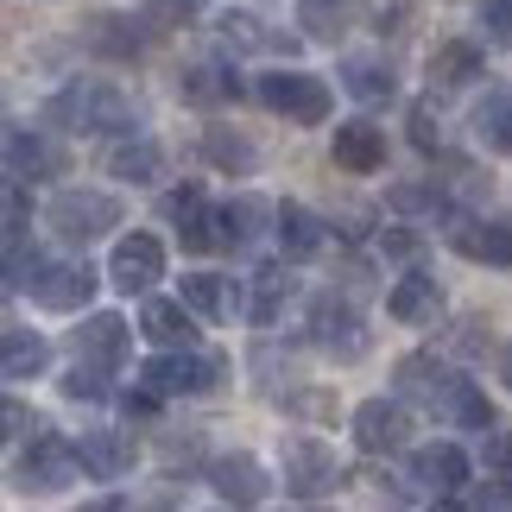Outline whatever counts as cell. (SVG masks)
I'll return each instance as SVG.
<instances>
[{
    "label": "cell",
    "mask_w": 512,
    "mask_h": 512,
    "mask_svg": "<svg viewBox=\"0 0 512 512\" xmlns=\"http://www.w3.org/2000/svg\"><path fill=\"white\" fill-rule=\"evenodd\" d=\"M45 121L64 127V133H133L140 121H133V102L114 83H102V76H83V83L57 89L45 102Z\"/></svg>",
    "instance_id": "6da1fadb"
},
{
    "label": "cell",
    "mask_w": 512,
    "mask_h": 512,
    "mask_svg": "<svg viewBox=\"0 0 512 512\" xmlns=\"http://www.w3.org/2000/svg\"><path fill=\"white\" fill-rule=\"evenodd\" d=\"M45 222H51L57 241L89 247V241H102L108 228H121V196H108V190H57Z\"/></svg>",
    "instance_id": "7a4b0ae2"
},
{
    "label": "cell",
    "mask_w": 512,
    "mask_h": 512,
    "mask_svg": "<svg viewBox=\"0 0 512 512\" xmlns=\"http://www.w3.org/2000/svg\"><path fill=\"white\" fill-rule=\"evenodd\" d=\"M260 102L272 114H285L291 127H323L329 108H336V95H329V83L310 76V70H272V76H260Z\"/></svg>",
    "instance_id": "3957f363"
},
{
    "label": "cell",
    "mask_w": 512,
    "mask_h": 512,
    "mask_svg": "<svg viewBox=\"0 0 512 512\" xmlns=\"http://www.w3.org/2000/svg\"><path fill=\"white\" fill-rule=\"evenodd\" d=\"M140 386H152L159 399H203V392L222 386V361L196 348H165L159 361L140 367Z\"/></svg>",
    "instance_id": "277c9868"
},
{
    "label": "cell",
    "mask_w": 512,
    "mask_h": 512,
    "mask_svg": "<svg viewBox=\"0 0 512 512\" xmlns=\"http://www.w3.org/2000/svg\"><path fill=\"white\" fill-rule=\"evenodd\" d=\"M310 342H317L329 361H361V354L373 348L367 317L342 298V291H323V298H310Z\"/></svg>",
    "instance_id": "5b68a950"
},
{
    "label": "cell",
    "mask_w": 512,
    "mask_h": 512,
    "mask_svg": "<svg viewBox=\"0 0 512 512\" xmlns=\"http://www.w3.org/2000/svg\"><path fill=\"white\" fill-rule=\"evenodd\" d=\"M279 481H285L291 500H323L329 487L342 481L336 449L317 443V437H285V449H279Z\"/></svg>",
    "instance_id": "8992f818"
},
{
    "label": "cell",
    "mask_w": 512,
    "mask_h": 512,
    "mask_svg": "<svg viewBox=\"0 0 512 512\" xmlns=\"http://www.w3.org/2000/svg\"><path fill=\"white\" fill-rule=\"evenodd\" d=\"M76 443H64V437H51V424H38L32 430V443L19 449V462H13V475L26 481V487H38V494H57V487H70L76 481Z\"/></svg>",
    "instance_id": "52a82bcc"
},
{
    "label": "cell",
    "mask_w": 512,
    "mask_h": 512,
    "mask_svg": "<svg viewBox=\"0 0 512 512\" xmlns=\"http://www.w3.org/2000/svg\"><path fill=\"white\" fill-rule=\"evenodd\" d=\"M108 279L121 285V291H152L165 279V247H159V234H121L108 253Z\"/></svg>",
    "instance_id": "ba28073f"
},
{
    "label": "cell",
    "mask_w": 512,
    "mask_h": 512,
    "mask_svg": "<svg viewBox=\"0 0 512 512\" xmlns=\"http://www.w3.org/2000/svg\"><path fill=\"white\" fill-rule=\"evenodd\" d=\"M354 443L367 449V456H399L411 443V411L399 399H367L354 405Z\"/></svg>",
    "instance_id": "9c48e42d"
},
{
    "label": "cell",
    "mask_w": 512,
    "mask_h": 512,
    "mask_svg": "<svg viewBox=\"0 0 512 512\" xmlns=\"http://www.w3.org/2000/svg\"><path fill=\"white\" fill-rule=\"evenodd\" d=\"M411 481L437 500H456L462 487L475 481V462H468L456 443H424V449H411Z\"/></svg>",
    "instance_id": "30bf717a"
},
{
    "label": "cell",
    "mask_w": 512,
    "mask_h": 512,
    "mask_svg": "<svg viewBox=\"0 0 512 512\" xmlns=\"http://www.w3.org/2000/svg\"><path fill=\"white\" fill-rule=\"evenodd\" d=\"M26 298L38 310H57V317H70V310H83L95 298V272L89 266H38L26 279Z\"/></svg>",
    "instance_id": "8fae6325"
},
{
    "label": "cell",
    "mask_w": 512,
    "mask_h": 512,
    "mask_svg": "<svg viewBox=\"0 0 512 512\" xmlns=\"http://www.w3.org/2000/svg\"><path fill=\"white\" fill-rule=\"evenodd\" d=\"M209 487H215V500H228V506H260L272 494V475H266L260 456L234 449V456H215L209 462Z\"/></svg>",
    "instance_id": "7c38bea8"
},
{
    "label": "cell",
    "mask_w": 512,
    "mask_h": 512,
    "mask_svg": "<svg viewBox=\"0 0 512 512\" xmlns=\"http://www.w3.org/2000/svg\"><path fill=\"white\" fill-rule=\"evenodd\" d=\"M165 215L177 222V234H184V247H190V253H209V247H222V209H209L196 184H184V190H177L171 203H165Z\"/></svg>",
    "instance_id": "4fadbf2b"
},
{
    "label": "cell",
    "mask_w": 512,
    "mask_h": 512,
    "mask_svg": "<svg viewBox=\"0 0 512 512\" xmlns=\"http://www.w3.org/2000/svg\"><path fill=\"white\" fill-rule=\"evenodd\" d=\"M127 342H133L127 317H114V310H95V317H89L83 329H76V361L121 367V361H127Z\"/></svg>",
    "instance_id": "5bb4252c"
},
{
    "label": "cell",
    "mask_w": 512,
    "mask_h": 512,
    "mask_svg": "<svg viewBox=\"0 0 512 512\" xmlns=\"http://www.w3.org/2000/svg\"><path fill=\"white\" fill-rule=\"evenodd\" d=\"M399 392H405V399H418V405H430L443 418L449 392H456V373H449L437 354H405V361H399Z\"/></svg>",
    "instance_id": "9a60e30c"
},
{
    "label": "cell",
    "mask_w": 512,
    "mask_h": 512,
    "mask_svg": "<svg viewBox=\"0 0 512 512\" xmlns=\"http://www.w3.org/2000/svg\"><path fill=\"white\" fill-rule=\"evenodd\" d=\"M140 336H146L152 348H190V342H196V310H190L184 298H146Z\"/></svg>",
    "instance_id": "2e32d148"
},
{
    "label": "cell",
    "mask_w": 512,
    "mask_h": 512,
    "mask_svg": "<svg viewBox=\"0 0 512 512\" xmlns=\"http://www.w3.org/2000/svg\"><path fill=\"white\" fill-rule=\"evenodd\" d=\"M272 241H279L285 260H317L323 253V215H310L304 203H279V215H272Z\"/></svg>",
    "instance_id": "e0dca14e"
},
{
    "label": "cell",
    "mask_w": 512,
    "mask_h": 512,
    "mask_svg": "<svg viewBox=\"0 0 512 512\" xmlns=\"http://www.w3.org/2000/svg\"><path fill=\"white\" fill-rule=\"evenodd\" d=\"M329 159H336L342 171H354V177H367V171L386 165V133L373 127V121H342V127H336V146H329Z\"/></svg>",
    "instance_id": "ac0fdd59"
},
{
    "label": "cell",
    "mask_w": 512,
    "mask_h": 512,
    "mask_svg": "<svg viewBox=\"0 0 512 512\" xmlns=\"http://www.w3.org/2000/svg\"><path fill=\"white\" fill-rule=\"evenodd\" d=\"M102 171L121 177V184H152V177L165 171V152L146 140V133H121L108 152H102Z\"/></svg>",
    "instance_id": "d6986e66"
},
{
    "label": "cell",
    "mask_w": 512,
    "mask_h": 512,
    "mask_svg": "<svg viewBox=\"0 0 512 512\" xmlns=\"http://www.w3.org/2000/svg\"><path fill=\"white\" fill-rule=\"evenodd\" d=\"M177 95L196 108L209 102H241V83H234V64H222V57H196V64H184V76H177Z\"/></svg>",
    "instance_id": "ffe728a7"
},
{
    "label": "cell",
    "mask_w": 512,
    "mask_h": 512,
    "mask_svg": "<svg viewBox=\"0 0 512 512\" xmlns=\"http://www.w3.org/2000/svg\"><path fill=\"white\" fill-rule=\"evenodd\" d=\"M76 462H83V475H95V481H121L133 468V443L121 430H83V437H76Z\"/></svg>",
    "instance_id": "44dd1931"
},
{
    "label": "cell",
    "mask_w": 512,
    "mask_h": 512,
    "mask_svg": "<svg viewBox=\"0 0 512 512\" xmlns=\"http://www.w3.org/2000/svg\"><path fill=\"white\" fill-rule=\"evenodd\" d=\"M64 171V152H57L45 133H32V127H7V177H57Z\"/></svg>",
    "instance_id": "7402d4cb"
},
{
    "label": "cell",
    "mask_w": 512,
    "mask_h": 512,
    "mask_svg": "<svg viewBox=\"0 0 512 512\" xmlns=\"http://www.w3.org/2000/svg\"><path fill=\"white\" fill-rule=\"evenodd\" d=\"M449 247L462 260H481V266H512V222H456Z\"/></svg>",
    "instance_id": "603a6c76"
},
{
    "label": "cell",
    "mask_w": 512,
    "mask_h": 512,
    "mask_svg": "<svg viewBox=\"0 0 512 512\" xmlns=\"http://www.w3.org/2000/svg\"><path fill=\"white\" fill-rule=\"evenodd\" d=\"M89 51H102V57H140L152 45V19H121V13H95L89 19Z\"/></svg>",
    "instance_id": "cb8c5ba5"
},
{
    "label": "cell",
    "mask_w": 512,
    "mask_h": 512,
    "mask_svg": "<svg viewBox=\"0 0 512 512\" xmlns=\"http://www.w3.org/2000/svg\"><path fill=\"white\" fill-rule=\"evenodd\" d=\"M437 310H443V291H437V279H424V272H405V279L386 291V317L392 323H430Z\"/></svg>",
    "instance_id": "d4e9b609"
},
{
    "label": "cell",
    "mask_w": 512,
    "mask_h": 512,
    "mask_svg": "<svg viewBox=\"0 0 512 512\" xmlns=\"http://www.w3.org/2000/svg\"><path fill=\"white\" fill-rule=\"evenodd\" d=\"M184 304L196 310V317H209V323H228L234 310H241V285L222 279V272H190V279H184Z\"/></svg>",
    "instance_id": "484cf974"
},
{
    "label": "cell",
    "mask_w": 512,
    "mask_h": 512,
    "mask_svg": "<svg viewBox=\"0 0 512 512\" xmlns=\"http://www.w3.org/2000/svg\"><path fill=\"white\" fill-rule=\"evenodd\" d=\"M0 342H7V348H0V373H7V380H38V373L51 367V342L32 336V329L7 323V336H0Z\"/></svg>",
    "instance_id": "4316f807"
},
{
    "label": "cell",
    "mask_w": 512,
    "mask_h": 512,
    "mask_svg": "<svg viewBox=\"0 0 512 512\" xmlns=\"http://www.w3.org/2000/svg\"><path fill=\"white\" fill-rule=\"evenodd\" d=\"M481 76V51L462 45V38H449V45L430 51V89H468Z\"/></svg>",
    "instance_id": "83f0119b"
},
{
    "label": "cell",
    "mask_w": 512,
    "mask_h": 512,
    "mask_svg": "<svg viewBox=\"0 0 512 512\" xmlns=\"http://www.w3.org/2000/svg\"><path fill=\"white\" fill-rule=\"evenodd\" d=\"M272 215H279V209L260 203V196H234V203H222V247H247V241H260Z\"/></svg>",
    "instance_id": "f1b7e54d"
},
{
    "label": "cell",
    "mask_w": 512,
    "mask_h": 512,
    "mask_svg": "<svg viewBox=\"0 0 512 512\" xmlns=\"http://www.w3.org/2000/svg\"><path fill=\"white\" fill-rule=\"evenodd\" d=\"M203 159H209L215 171H228V177H247L253 165H260V152H253L247 133H234V127H209V133H203Z\"/></svg>",
    "instance_id": "f546056e"
},
{
    "label": "cell",
    "mask_w": 512,
    "mask_h": 512,
    "mask_svg": "<svg viewBox=\"0 0 512 512\" xmlns=\"http://www.w3.org/2000/svg\"><path fill=\"white\" fill-rule=\"evenodd\" d=\"M475 133H481V146H494L500 159H512V89H487L481 95Z\"/></svg>",
    "instance_id": "4dcf8cb0"
},
{
    "label": "cell",
    "mask_w": 512,
    "mask_h": 512,
    "mask_svg": "<svg viewBox=\"0 0 512 512\" xmlns=\"http://www.w3.org/2000/svg\"><path fill=\"white\" fill-rule=\"evenodd\" d=\"M443 418L456 424V430H494V405H487V392L475 380H456V392H449V405H443Z\"/></svg>",
    "instance_id": "1f68e13d"
},
{
    "label": "cell",
    "mask_w": 512,
    "mask_h": 512,
    "mask_svg": "<svg viewBox=\"0 0 512 512\" xmlns=\"http://www.w3.org/2000/svg\"><path fill=\"white\" fill-rule=\"evenodd\" d=\"M342 89L361 95V102H392V89H399V83H392V70L380 64V57H354V64L342 70Z\"/></svg>",
    "instance_id": "d6a6232c"
},
{
    "label": "cell",
    "mask_w": 512,
    "mask_h": 512,
    "mask_svg": "<svg viewBox=\"0 0 512 512\" xmlns=\"http://www.w3.org/2000/svg\"><path fill=\"white\" fill-rule=\"evenodd\" d=\"M348 7H354V0H304V7H298V26L310 38H323V45H336V38L348 32Z\"/></svg>",
    "instance_id": "836d02e7"
},
{
    "label": "cell",
    "mask_w": 512,
    "mask_h": 512,
    "mask_svg": "<svg viewBox=\"0 0 512 512\" xmlns=\"http://www.w3.org/2000/svg\"><path fill=\"white\" fill-rule=\"evenodd\" d=\"M215 38H222L228 51H266V45H279L272 32H260V19H253V13H222V26H215Z\"/></svg>",
    "instance_id": "e575fe53"
},
{
    "label": "cell",
    "mask_w": 512,
    "mask_h": 512,
    "mask_svg": "<svg viewBox=\"0 0 512 512\" xmlns=\"http://www.w3.org/2000/svg\"><path fill=\"white\" fill-rule=\"evenodd\" d=\"M108 367H95V361H76L70 373H64V399H76V405H102L108 399V380H102Z\"/></svg>",
    "instance_id": "d590c367"
},
{
    "label": "cell",
    "mask_w": 512,
    "mask_h": 512,
    "mask_svg": "<svg viewBox=\"0 0 512 512\" xmlns=\"http://www.w3.org/2000/svg\"><path fill=\"white\" fill-rule=\"evenodd\" d=\"M481 32L494 51H512V0H481Z\"/></svg>",
    "instance_id": "8d00e7d4"
},
{
    "label": "cell",
    "mask_w": 512,
    "mask_h": 512,
    "mask_svg": "<svg viewBox=\"0 0 512 512\" xmlns=\"http://www.w3.org/2000/svg\"><path fill=\"white\" fill-rule=\"evenodd\" d=\"M411 146H418V152H437V146H443V133H437V121H430V108H411Z\"/></svg>",
    "instance_id": "74e56055"
},
{
    "label": "cell",
    "mask_w": 512,
    "mask_h": 512,
    "mask_svg": "<svg viewBox=\"0 0 512 512\" xmlns=\"http://www.w3.org/2000/svg\"><path fill=\"white\" fill-rule=\"evenodd\" d=\"M0 418H7V437H32V430H38V418H32L19 399H7V411H0Z\"/></svg>",
    "instance_id": "f35d334b"
},
{
    "label": "cell",
    "mask_w": 512,
    "mask_h": 512,
    "mask_svg": "<svg viewBox=\"0 0 512 512\" xmlns=\"http://www.w3.org/2000/svg\"><path fill=\"white\" fill-rule=\"evenodd\" d=\"M500 380H506V392H512V342L500 348Z\"/></svg>",
    "instance_id": "ab89813d"
}]
</instances>
